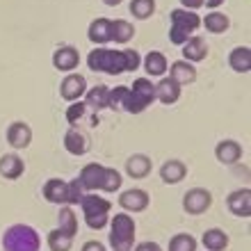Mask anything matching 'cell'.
Masks as SVG:
<instances>
[{
    "instance_id": "obj_1",
    "label": "cell",
    "mask_w": 251,
    "mask_h": 251,
    "mask_svg": "<svg viewBox=\"0 0 251 251\" xmlns=\"http://www.w3.org/2000/svg\"><path fill=\"white\" fill-rule=\"evenodd\" d=\"M87 66L99 73L121 75L124 71H137L142 66V57L137 50H112L100 46L87 55Z\"/></svg>"
},
{
    "instance_id": "obj_2",
    "label": "cell",
    "mask_w": 251,
    "mask_h": 251,
    "mask_svg": "<svg viewBox=\"0 0 251 251\" xmlns=\"http://www.w3.org/2000/svg\"><path fill=\"white\" fill-rule=\"evenodd\" d=\"M2 249L5 251H39L41 238L32 226L12 224L2 233Z\"/></svg>"
},
{
    "instance_id": "obj_3",
    "label": "cell",
    "mask_w": 251,
    "mask_h": 251,
    "mask_svg": "<svg viewBox=\"0 0 251 251\" xmlns=\"http://www.w3.org/2000/svg\"><path fill=\"white\" fill-rule=\"evenodd\" d=\"M199 27H201V16L190 9H174L172 12V27H169V41L176 46H183L190 37H194Z\"/></svg>"
},
{
    "instance_id": "obj_4",
    "label": "cell",
    "mask_w": 251,
    "mask_h": 251,
    "mask_svg": "<svg viewBox=\"0 0 251 251\" xmlns=\"http://www.w3.org/2000/svg\"><path fill=\"white\" fill-rule=\"evenodd\" d=\"M110 245L112 251H130L135 245V219L126 212H119L110 219Z\"/></svg>"
},
{
    "instance_id": "obj_5",
    "label": "cell",
    "mask_w": 251,
    "mask_h": 251,
    "mask_svg": "<svg viewBox=\"0 0 251 251\" xmlns=\"http://www.w3.org/2000/svg\"><path fill=\"white\" fill-rule=\"evenodd\" d=\"M82 215H85V222L92 231H100L110 224V210H112V203L103 197H96V194H85L82 201Z\"/></svg>"
},
{
    "instance_id": "obj_6",
    "label": "cell",
    "mask_w": 251,
    "mask_h": 251,
    "mask_svg": "<svg viewBox=\"0 0 251 251\" xmlns=\"http://www.w3.org/2000/svg\"><path fill=\"white\" fill-rule=\"evenodd\" d=\"M153 100H155V85L149 78H137L132 82V87H128V99H126L124 112L139 114L144 112Z\"/></svg>"
},
{
    "instance_id": "obj_7",
    "label": "cell",
    "mask_w": 251,
    "mask_h": 251,
    "mask_svg": "<svg viewBox=\"0 0 251 251\" xmlns=\"http://www.w3.org/2000/svg\"><path fill=\"white\" fill-rule=\"evenodd\" d=\"M210 205H212V194L208 190H203V187H192L183 197V208H185L187 215H203Z\"/></svg>"
},
{
    "instance_id": "obj_8",
    "label": "cell",
    "mask_w": 251,
    "mask_h": 251,
    "mask_svg": "<svg viewBox=\"0 0 251 251\" xmlns=\"http://www.w3.org/2000/svg\"><path fill=\"white\" fill-rule=\"evenodd\" d=\"M103 180H105V167L99 162H89L82 167V172L78 176V183L82 185L85 192H99L103 190Z\"/></svg>"
},
{
    "instance_id": "obj_9",
    "label": "cell",
    "mask_w": 251,
    "mask_h": 251,
    "mask_svg": "<svg viewBox=\"0 0 251 251\" xmlns=\"http://www.w3.org/2000/svg\"><path fill=\"white\" fill-rule=\"evenodd\" d=\"M85 92H87V80H85V75H80V73H69L60 85L62 99L69 100V103L80 100L85 96Z\"/></svg>"
},
{
    "instance_id": "obj_10",
    "label": "cell",
    "mask_w": 251,
    "mask_h": 251,
    "mask_svg": "<svg viewBox=\"0 0 251 251\" xmlns=\"http://www.w3.org/2000/svg\"><path fill=\"white\" fill-rule=\"evenodd\" d=\"M149 203H151L149 194H146L144 190H139V187L121 192V197H119V205L126 212H142L149 208Z\"/></svg>"
},
{
    "instance_id": "obj_11",
    "label": "cell",
    "mask_w": 251,
    "mask_h": 251,
    "mask_svg": "<svg viewBox=\"0 0 251 251\" xmlns=\"http://www.w3.org/2000/svg\"><path fill=\"white\" fill-rule=\"evenodd\" d=\"M7 142L12 149L21 151V149H27L30 142H32V128L25 124V121H14L7 128Z\"/></svg>"
},
{
    "instance_id": "obj_12",
    "label": "cell",
    "mask_w": 251,
    "mask_h": 251,
    "mask_svg": "<svg viewBox=\"0 0 251 251\" xmlns=\"http://www.w3.org/2000/svg\"><path fill=\"white\" fill-rule=\"evenodd\" d=\"M226 205H228V210L235 217H249L251 215V190L249 187H242V190L231 192L226 197Z\"/></svg>"
},
{
    "instance_id": "obj_13",
    "label": "cell",
    "mask_w": 251,
    "mask_h": 251,
    "mask_svg": "<svg viewBox=\"0 0 251 251\" xmlns=\"http://www.w3.org/2000/svg\"><path fill=\"white\" fill-rule=\"evenodd\" d=\"M64 149L71 153V155H85V153L92 149V144H89V135L82 132L80 128H75V126H71L64 135Z\"/></svg>"
},
{
    "instance_id": "obj_14",
    "label": "cell",
    "mask_w": 251,
    "mask_h": 251,
    "mask_svg": "<svg viewBox=\"0 0 251 251\" xmlns=\"http://www.w3.org/2000/svg\"><path fill=\"white\" fill-rule=\"evenodd\" d=\"M78 64H80L78 48H73V46H60L53 53V66L57 69V71L73 73V69H78Z\"/></svg>"
},
{
    "instance_id": "obj_15",
    "label": "cell",
    "mask_w": 251,
    "mask_h": 251,
    "mask_svg": "<svg viewBox=\"0 0 251 251\" xmlns=\"http://www.w3.org/2000/svg\"><path fill=\"white\" fill-rule=\"evenodd\" d=\"M44 199L48 203L69 205V183L62 178H50L44 185Z\"/></svg>"
},
{
    "instance_id": "obj_16",
    "label": "cell",
    "mask_w": 251,
    "mask_h": 251,
    "mask_svg": "<svg viewBox=\"0 0 251 251\" xmlns=\"http://www.w3.org/2000/svg\"><path fill=\"white\" fill-rule=\"evenodd\" d=\"M215 158H217L222 165H235V162L242 158V146H240L235 139H222V142L215 146Z\"/></svg>"
},
{
    "instance_id": "obj_17",
    "label": "cell",
    "mask_w": 251,
    "mask_h": 251,
    "mask_svg": "<svg viewBox=\"0 0 251 251\" xmlns=\"http://www.w3.org/2000/svg\"><path fill=\"white\" fill-rule=\"evenodd\" d=\"M87 37L92 44L96 46H103L107 41H112V21L110 19H96L89 23V30H87Z\"/></svg>"
},
{
    "instance_id": "obj_18",
    "label": "cell",
    "mask_w": 251,
    "mask_h": 251,
    "mask_svg": "<svg viewBox=\"0 0 251 251\" xmlns=\"http://www.w3.org/2000/svg\"><path fill=\"white\" fill-rule=\"evenodd\" d=\"M151 169H153V162L144 153H135V155H130L126 160V174L130 178H146L151 174Z\"/></svg>"
},
{
    "instance_id": "obj_19",
    "label": "cell",
    "mask_w": 251,
    "mask_h": 251,
    "mask_svg": "<svg viewBox=\"0 0 251 251\" xmlns=\"http://www.w3.org/2000/svg\"><path fill=\"white\" fill-rule=\"evenodd\" d=\"M187 176V165L183 160H167L165 165L160 167V178L165 180L167 185H176Z\"/></svg>"
},
{
    "instance_id": "obj_20",
    "label": "cell",
    "mask_w": 251,
    "mask_h": 251,
    "mask_svg": "<svg viewBox=\"0 0 251 251\" xmlns=\"http://www.w3.org/2000/svg\"><path fill=\"white\" fill-rule=\"evenodd\" d=\"M208 57V44H205L203 37H190V39L183 44V60L194 64V62H201Z\"/></svg>"
},
{
    "instance_id": "obj_21",
    "label": "cell",
    "mask_w": 251,
    "mask_h": 251,
    "mask_svg": "<svg viewBox=\"0 0 251 251\" xmlns=\"http://www.w3.org/2000/svg\"><path fill=\"white\" fill-rule=\"evenodd\" d=\"M25 172V162L16 153H5L0 158V176L7 180H16L21 174Z\"/></svg>"
},
{
    "instance_id": "obj_22",
    "label": "cell",
    "mask_w": 251,
    "mask_h": 251,
    "mask_svg": "<svg viewBox=\"0 0 251 251\" xmlns=\"http://www.w3.org/2000/svg\"><path fill=\"white\" fill-rule=\"evenodd\" d=\"M167 71H169V78H172L174 82H178L180 87L190 85V82L197 80V69H194V64H190V62H185V60L174 62Z\"/></svg>"
},
{
    "instance_id": "obj_23",
    "label": "cell",
    "mask_w": 251,
    "mask_h": 251,
    "mask_svg": "<svg viewBox=\"0 0 251 251\" xmlns=\"http://www.w3.org/2000/svg\"><path fill=\"white\" fill-rule=\"evenodd\" d=\"M155 99H158L160 103H165V105H174V103L180 99V85L174 82L172 78H162L158 85H155Z\"/></svg>"
},
{
    "instance_id": "obj_24",
    "label": "cell",
    "mask_w": 251,
    "mask_h": 251,
    "mask_svg": "<svg viewBox=\"0 0 251 251\" xmlns=\"http://www.w3.org/2000/svg\"><path fill=\"white\" fill-rule=\"evenodd\" d=\"M142 64H144V71L149 73L151 78H165L167 69H169L167 57L162 53H158V50H151V53L142 60Z\"/></svg>"
},
{
    "instance_id": "obj_25",
    "label": "cell",
    "mask_w": 251,
    "mask_h": 251,
    "mask_svg": "<svg viewBox=\"0 0 251 251\" xmlns=\"http://www.w3.org/2000/svg\"><path fill=\"white\" fill-rule=\"evenodd\" d=\"M107 94H110V87L107 85H96L92 89L85 92V107L94 110V112H100L103 107H107Z\"/></svg>"
},
{
    "instance_id": "obj_26",
    "label": "cell",
    "mask_w": 251,
    "mask_h": 251,
    "mask_svg": "<svg viewBox=\"0 0 251 251\" xmlns=\"http://www.w3.org/2000/svg\"><path fill=\"white\" fill-rule=\"evenodd\" d=\"M228 64L235 73H249L251 71V48L249 46H238L233 48L228 55Z\"/></svg>"
},
{
    "instance_id": "obj_27",
    "label": "cell",
    "mask_w": 251,
    "mask_h": 251,
    "mask_svg": "<svg viewBox=\"0 0 251 251\" xmlns=\"http://www.w3.org/2000/svg\"><path fill=\"white\" fill-rule=\"evenodd\" d=\"M57 231L75 238V233H78V215L73 212L71 205H62L60 208V215H57Z\"/></svg>"
},
{
    "instance_id": "obj_28",
    "label": "cell",
    "mask_w": 251,
    "mask_h": 251,
    "mask_svg": "<svg viewBox=\"0 0 251 251\" xmlns=\"http://www.w3.org/2000/svg\"><path fill=\"white\" fill-rule=\"evenodd\" d=\"M201 25H205V30L208 32H212V34H222V32H226L228 27H231V19L226 16V14H222V12H210V14H205V19L201 21Z\"/></svg>"
},
{
    "instance_id": "obj_29",
    "label": "cell",
    "mask_w": 251,
    "mask_h": 251,
    "mask_svg": "<svg viewBox=\"0 0 251 251\" xmlns=\"http://www.w3.org/2000/svg\"><path fill=\"white\" fill-rule=\"evenodd\" d=\"M203 247L208 251H224L228 247V235H226L222 228H208L203 233V238H201Z\"/></svg>"
},
{
    "instance_id": "obj_30",
    "label": "cell",
    "mask_w": 251,
    "mask_h": 251,
    "mask_svg": "<svg viewBox=\"0 0 251 251\" xmlns=\"http://www.w3.org/2000/svg\"><path fill=\"white\" fill-rule=\"evenodd\" d=\"M132 34H135L132 23H128V21H124V19L112 21V39L117 41V44H128V41L132 39Z\"/></svg>"
},
{
    "instance_id": "obj_31",
    "label": "cell",
    "mask_w": 251,
    "mask_h": 251,
    "mask_svg": "<svg viewBox=\"0 0 251 251\" xmlns=\"http://www.w3.org/2000/svg\"><path fill=\"white\" fill-rule=\"evenodd\" d=\"M48 247H50V251H71L73 247V238L71 235H66V233L57 231V228H53V231L48 233Z\"/></svg>"
},
{
    "instance_id": "obj_32",
    "label": "cell",
    "mask_w": 251,
    "mask_h": 251,
    "mask_svg": "<svg viewBox=\"0 0 251 251\" xmlns=\"http://www.w3.org/2000/svg\"><path fill=\"white\" fill-rule=\"evenodd\" d=\"M155 12V0H132L130 2V14L139 21H146Z\"/></svg>"
},
{
    "instance_id": "obj_33",
    "label": "cell",
    "mask_w": 251,
    "mask_h": 251,
    "mask_svg": "<svg viewBox=\"0 0 251 251\" xmlns=\"http://www.w3.org/2000/svg\"><path fill=\"white\" fill-rule=\"evenodd\" d=\"M126 99H128V87L126 85L114 87V89H110V94H107V107L114 110V112H121L126 105Z\"/></svg>"
},
{
    "instance_id": "obj_34",
    "label": "cell",
    "mask_w": 251,
    "mask_h": 251,
    "mask_svg": "<svg viewBox=\"0 0 251 251\" xmlns=\"http://www.w3.org/2000/svg\"><path fill=\"white\" fill-rule=\"evenodd\" d=\"M169 251H197V240L190 233H178L169 240Z\"/></svg>"
},
{
    "instance_id": "obj_35",
    "label": "cell",
    "mask_w": 251,
    "mask_h": 251,
    "mask_svg": "<svg viewBox=\"0 0 251 251\" xmlns=\"http://www.w3.org/2000/svg\"><path fill=\"white\" fill-rule=\"evenodd\" d=\"M121 183H124L121 174L117 172V169H112V167H105V180H103V190L100 192L114 194L117 190H121Z\"/></svg>"
},
{
    "instance_id": "obj_36",
    "label": "cell",
    "mask_w": 251,
    "mask_h": 251,
    "mask_svg": "<svg viewBox=\"0 0 251 251\" xmlns=\"http://www.w3.org/2000/svg\"><path fill=\"white\" fill-rule=\"evenodd\" d=\"M85 112H87V107H85V103H80V100H75L73 105H69L66 107V121L71 126H75L82 117H85Z\"/></svg>"
},
{
    "instance_id": "obj_37",
    "label": "cell",
    "mask_w": 251,
    "mask_h": 251,
    "mask_svg": "<svg viewBox=\"0 0 251 251\" xmlns=\"http://www.w3.org/2000/svg\"><path fill=\"white\" fill-rule=\"evenodd\" d=\"M82 197H85V190H82V185L78 183V178L69 180V205H75L82 201Z\"/></svg>"
},
{
    "instance_id": "obj_38",
    "label": "cell",
    "mask_w": 251,
    "mask_h": 251,
    "mask_svg": "<svg viewBox=\"0 0 251 251\" xmlns=\"http://www.w3.org/2000/svg\"><path fill=\"white\" fill-rule=\"evenodd\" d=\"M80 251H105V245L103 242H99V240H89V242H85L82 245V249Z\"/></svg>"
},
{
    "instance_id": "obj_39",
    "label": "cell",
    "mask_w": 251,
    "mask_h": 251,
    "mask_svg": "<svg viewBox=\"0 0 251 251\" xmlns=\"http://www.w3.org/2000/svg\"><path fill=\"white\" fill-rule=\"evenodd\" d=\"M135 251H162V247H160L158 242H139V245L135 247Z\"/></svg>"
},
{
    "instance_id": "obj_40",
    "label": "cell",
    "mask_w": 251,
    "mask_h": 251,
    "mask_svg": "<svg viewBox=\"0 0 251 251\" xmlns=\"http://www.w3.org/2000/svg\"><path fill=\"white\" fill-rule=\"evenodd\" d=\"M180 5H183V9L194 12V9H199V7H203V0H180Z\"/></svg>"
},
{
    "instance_id": "obj_41",
    "label": "cell",
    "mask_w": 251,
    "mask_h": 251,
    "mask_svg": "<svg viewBox=\"0 0 251 251\" xmlns=\"http://www.w3.org/2000/svg\"><path fill=\"white\" fill-rule=\"evenodd\" d=\"M203 5H205V7H210L212 12H215V9H217L219 5H224V0H203Z\"/></svg>"
},
{
    "instance_id": "obj_42",
    "label": "cell",
    "mask_w": 251,
    "mask_h": 251,
    "mask_svg": "<svg viewBox=\"0 0 251 251\" xmlns=\"http://www.w3.org/2000/svg\"><path fill=\"white\" fill-rule=\"evenodd\" d=\"M103 2H105L107 7H117V5H121L124 0H103Z\"/></svg>"
}]
</instances>
